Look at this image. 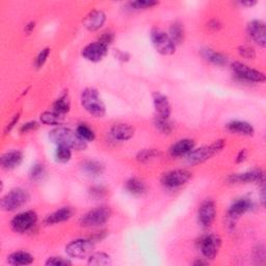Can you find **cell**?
I'll use <instances>...</instances> for the list:
<instances>
[{"instance_id": "obj_12", "label": "cell", "mask_w": 266, "mask_h": 266, "mask_svg": "<svg viewBox=\"0 0 266 266\" xmlns=\"http://www.w3.org/2000/svg\"><path fill=\"white\" fill-rule=\"evenodd\" d=\"M227 181L231 184L237 183H263L264 182V172L261 168H255L252 171L230 175Z\"/></svg>"}, {"instance_id": "obj_8", "label": "cell", "mask_w": 266, "mask_h": 266, "mask_svg": "<svg viewBox=\"0 0 266 266\" xmlns=\"http://www.w3.org/2000/svg\"><path fill=\"white\" fill-rule=\"evenodd\" d=\"M95 248L92 239H76L67 244L66 253L71 258L83 259L89 257Z\"/></svg>"}, {"instance_id": "obj_34", "label": "cell", "mask_w": 266, "mask_h": 266, "mask_svg": "<svg viewBox=\"0 0 266 266\" xmlns=\"http://www.w3.org/2000/svg\"><path fill=\"white\" fill-rule=\"evenodd\" d=\"M154 125L158 131H160L163 134H169L173 131V126L168 119L159 118V116H155Z\"/></svg>"}, {"instance_id": "obj_4", "label": "cell", "mask_w": 266, "mask_h": 266, "mask_svg": "<svg viewBox=\"0 0 266 266\" xmlns=\"http://www.w3.org/2000/svg\"><path fill=\"white\" fill-rule=\"evenodd\" d=\"M111 216L109 207L101 206L90 210L79 219V225L83 228H97L105 225Z\"/></svg>"}, {"instance_id": "obj_20", "label": "cell", "mask_w": 266, "mask_h": 266, "mask_svg": "<svg viewBox=\"0 0 266 266\" xmlns=\"http://www.w3.org/2000/svg\"><path fill=\"white\" fill-rule=\"evenodd\" d=\"M110 133L113 136L114 140L120 141V142H125V141L130 140V138L134 135V129H133V127H131L128 124L118 123V124H114L111 127Z\"/></svg>"}, {"instance_id": "obj_1", "label": "cell", "mask_w": 266, "mask_h": 266, "mask_svg": "<svg viewBox=\"0 0 266 266\" xmlns=\"http://www.w3.org/2000/svg\"><path fill=\"white\" fill-rule=\"evenodd\" d=\"M49 140L57 146H66L72 150L82 151L88 147V142L81 138L76 131L66 127H57L49 133Z\"/></svg>"}, {"instance_id": "obj_27", "label": "cell", "mask_w": 266, "mask_h": 266, "mask_svg": "<svg viewBox=\"0 0 266 266\" xmlns=\"http://www.w3.org/2000/svg\"><path fill=\"white\" fill-rule=\"evenodd\" d=\"M126 190L133 196H142L147 191V185L138 178H131L125 184Z\"/></svg>"}, {"instance_id": "obj_31", "label": "cell", "mask_w": 266, "mask_h": 266, "mask_svg": "<svg viewBox=\"0 0 266 266\" xmlns=\"http://www.w3.org/2000/svg\"><path fill=\"white\" fill-rule=\"evenodd\" d=\"M53 111H55L59 114L65 115L66 113H68L70 111L71 108V103L69 100L68 95H62L58 99L55 100V102L53 103Z\"/></svg>"}, {"instance_id": "obj_25", "label": "cell", "mask_w": 266, "mask_h": 266, "mask_svg": "<svg viewBox=\"0 0 266 266\" xmlns=\"http://www.w3.org/2000/svg\"><path fill=\"white\" fill-rule=\"evenodd\" d=\"M81 171L92 177H99L104 172V166L97 160H84L80 164Z\"/></svg>"}, {"instance_id": "obj_22", "label": "cell", "mask_w": 266, "mask_h": 266, "mask_svg": "<svg viewBox=\"0 0 266 266\" xmlns=\"http://www.w3.org/2000/svg\"><path fill=\"white\" fill-rule=\"evenodd\" d=\"M195 149V142L189 138H184L175 143L171 148H169V153L173 157H180L183 155H187L190 151Z\"/></svg>"}, {"instance_id": "obj_36", "label": "cell", "mask_w": 266, "mask_h": 266, "mask_svg": "<svg viewBox=\"0 0 266 266\" xmlns=\"http://www.w3.org/2000/svg\"><path fill=\"white\" fill-rule=\"evenodd\" d=\"M46 175V171H45V166L41 163H37L35 164L30 169L29 173V177L30 179L35 181V182H38V181H41L43 179Z\"/></svg>"}, {"instance_id": "obj_26", "label": "cell", "mask_w": 266, "mask_h": 266, "mask_svg": "<svg viewBox=\"0 0 266 266\" xmlns=\"http://www.w3.org/2000/svg\"><path fill=\"white\" fill-rule=\"evenodd\" d=\"M202 55H203L206 60L213 63L215 66H226L228 63V57L225 54L210 48H205L202 50Z\"/></svg>"}, {"instance_id": "obj_38", "label": "cell", "mask_w": 266, "mask_h": 266, "mask_svg": "<svg viewBox=\"0 0 266 266\" xmlns=\"http://www.w3.org/2000/svg\"><path fill=\"white\" fill-rule=\"evenodd\" d=\"M45 264L48 266H69L72 265V262L62 257H49Z\"/></svg>"}, {"instance_id": "obj_46", "label": "cell", "mask_w": 266, "mask_h": 266, "mask_svg": "<svg viewBox=\"0 0 266 266\" xmlns=\"http://www.w3.org/2000/svg\"><path fill=\"white\" fill-rule=\"evenodd\" d=\"M116 58H118L121 61H128L129 58H130V56H129L128 53L122 52V51H118V53H116Z\"/></svg>"}, {"instance_id": "obj_49", "label": "cell", "mask_w": 266, "mask_h": 266, "mask_svg": "<svg viewBox=\"0 0 266 266\" xmlns=\"http://www.w3.org/2000/svg\"><path fill=\"white\" fill-rule=\"evenodd\" d=\"M34 28H35V22H30V23H28L27 25H25L24 30H25V33L30 34L31 31H33V29H34Z\"/></svg>"}, {"instance_id": "obj_23", "label": "cell", "mask_w": 266, "mask_h": 266, "mask_svg": "<svg viewBox=\"0 0 266 266\" xmlns=\"http://www.w3.org/2000/svg\"><path fill=\"white\" fill-rule=\"evenodd\" d=\"M226 128L232 133L246 136H252L255 133L254 127L250 123L244 121H232L226 125Z\"/></svg>"}, {"instance_id": "obj_28", "label": "cell", "mask_w": 266, "mask_h": 266, "mask_svg": "<svg viewBox=\"0 0 266 266\" xmlns=\"http://www.w3.org/2000/svg\"><path fill=\"white\" fill-rule=\"evenodd\" d=\"M41 122L45 125H51V126H58L61 125V123L65 120L62 114H59L55 111H45L40 115Z\"/></svg>"}, {"instance_id": "obj_19", "label": "cell", "mask_w": 266, "mask_h": 266, "mask_svg": "<svg viewBox=\"0 0 266 266\" xmlns=\"http://www.w3.org/2000/svg\"><path fill=\"white\" fill-rule=\"evenodd\" d=\"M23 161V153L19 150H13L4 153L0 158V164L4 169H14Z\"/></svg>"}, {"instance_id": "obj_10", "label": "cell", "mask_w": 266, "mask_h": 266, "mask_svg": "<svg viewBox=\"0 0 266 266\" xmlns=\"http://www.w3.org/2000/svg\"><path fill=\"white\" fill-rule=\"evenodd\" d=\"M190 178L191 173L187 169H174L162 176L161 184L168 189H176L187 183Z\"/></svg>"}, {"instance_id": "obj_44", "label": "cell", "mask_w": 266, "mask_h": 266, "mask_svg": "<svg viewBox=\"0 0 266 266\" xmlns=\"http://www.w3.org/2000/svg\"><path fill=\"white\" fill-rule=\"evenodd\" d=\"M19 120H20V112H18L17 114H15V115H14V118H13V120L10 121V123L7 124L6 128H5V131H4L5 134H7L8 132H10V131L13 130V128H14V127L17 125V123L19 122Z\"/></svg>"}, {"instance_id": "obj_18", "label": "cell", "mask_w": 266, "mask_h": 266, "mask_svg": "<svg viewBox=\"0 0 266 266\" xmlns=\"http://www.w3.org/2000/svg\"><path fill=\"white\" fill-rule=\"evenodd\" d=\"M253 207L252 201L246 198H241L233 202L228 210V217L232 220H235L244 213H247Z\"/></svg>"}, {"instance_id": "obj_47", "label": "cell", "mask_w": 266, "mask_h": 266, "mask_svg": "<svg viewBox=\"0 0 266 266\" xmlns=\"http://www.w3.org/2000/svg\"><path fill=\"white\" fill-rule=\"evenodd\" d=\"M255 253H256V255H255V258L264 260V258H265V251H264V248L263 247H258L257 250H255Z\"/></svg>"}, {"instance_id": "obj_2", "label": "cell", "mask_w": 266, "mask_h": 266, "mask_svg": "<svg viewBox=\"0 0 266 266\" xmlns=\"http://www.w3.org/2000/svg\"><path fill=\"white\" fill-rule=\"evenodd\" d=\"M82 107L95 118H103L106 113L105 104L97 90L93 88L84 89L80 96Z\"/></svg>"}, {"instance_id": "obj_41", "label": "cell", "mask_w": 266, "mask_h": 266, "mask_svg": "<svg viewBox=\"0 0 266 266\" xmlns=\"http://www.w3.org/2000/svg\"><path fill=\"white\" fill-rule=\"evenodd\" d=\"M107 194V190H106L102 186H95L90 189V195L94 199H102Z\"/></svg>"}, {"instance_id": "obj_17", "label": "cell", "mask_w": 266, "mask_h": 266, "mask_svg": "<svg viewBox=\"0 0 266 266\" xmlns=\"http://www.w3.org/2000/svg\"><path fill=\"white\" fill-rule=\"evenodd\" d=\"M106 21V16L102 10L94 9L83 18L82 23L89 31L99 30Z\"/></svg>"}, {"instance_id": "obj_3", "label": "cell", "mask_w": 266, "mask_h": 266, "mask_svg": "<svg viewBox=\"0 0 266 266\" xmlns=\"http://www.w3.org/2000/svg\"><path fill=\"white\" fill-rule=\"evenodd\" d=\"M225 146H226L225 140L215 141L213 144H211L209 146H204L198 149H194L193 151H190L187 154L186 159H187V161L191 164L202 163L213 156H215L219 152H221L222 149L225 148Z\"/></svg>"}, {"instance_id": "obj_15", "label": "cell", "mask_w": 266, "mask_h": 266, "mask_svg": "<svg viewBox=\"0 0 266 266\" xmlns=\"http://www.w3.org/2000/svg\"><path fill=\"white\" fill-rule=\"evenodd\" d=\"M215 214L216 209L214 202L212 200L204 201L200 206L198 212L199 222L201 223V226L204 228H209L215 218Z\"/></svg>"}, {"instance_id": "obj_11", "label": "cell", "mask_w": 266, "mask_h": 266, "mask_svg": "<svg viewBox=\"0 0 266 266\" xmlns=\"http://www.w3.org/2000/svg\"><path fill=\"white\" fill-rule=\"evenodd\" d=\"M221 240L215 234H209L200 240V250L207 260H213L219 251Z\"/></svg>"}, {"instance_id": "obj_43", "label": "cell", "mask_w": 266, "mask_h": 266, "mask_svg": "<svg viewBox=\"0 0 266 266\" xmlns=\"http://www.w3.org/2000/svg\"><path fill=\"white\" fill-rule=\"evenodd\" d=\"M39 127V124L36 121H31V122H27L26 124L21 126L20 128V132L21 133H28L30 131L36 130Z\"/></svg>"}, {"instance_id": "obj_50", "label": "cell", "mask_w": 266, "mask_h": 266, "mask_svg": "<svg viewBox=\"0 0 266 266\" xmlns=\"http://www.w3.org/2000/svg\"><path fill=\"white\" fill-rule=\"evenodd\" d=\"M256 3H257V1H251V0H250V1L248 0V1H242V2H240V4L241 5H244V6H253V5H255Z\"/></svg>"}, {"instance_id": "obj_51", "label": "cell", "mask_w": 266, "mask_h": 266, "mask_svg": "<svg viewBox=\"0 0 266 266\" xmlns=\"http://www.w3.org/2000/svg\"><path fill=\"white\" fill-rule=\"evenodd\" d=\"M207 262L202 261V260H197L196 262H194V265H206Z\"/></svg>"}, {"instance_id": "obj_24", "label": "cell", "mask_w": 266, "mask_h": 266, "mask_svg": "<svg viewBox=\"0 0 266 266\" xmlns=\"http://www.w3.org/2000/svg\"><path fill=\"white\" fill-rule=\"evenodd\" d=\"M7 262L8 264L14 266L29 265L34 262V257L27 252L18 251L9 255L7 257Z\"/></svg>"}, {"instance_id": "obj_39", "label": "cell", "mask_w": 266, "mask_h": 266, "mask_svg": "<svg viewBox=\"0 0 266 266\" xmlns=\"http://www.w3.org/2000/svg\"><path fill=\"white\" fill-rule=\"evenodd\" d=\"M49 54H50V48H45L39 53L35 61V66L37 69H41L44 66V63L46 62Z\"/></svg>"}, {"instance_id": "obj_7", "label": "cell", "mask_w": 266, "mask_h": 266, "mask_svg": "<svg viewBox=\"0 0 266 266\" xmlns=\"http://www.w3.org/2000/svg\"><path fill=\"white\" fill-rule=\"evenodd\" d=\"M38 222V214L34 210L23 211L18 213L10 221V227L16 233H26L33 229Z\"/></svg>"}, {"instance_id": "obj_42", "label": "cell", "mask_w": 266, "mask_h": 266, "mask_svg": "<svg viewBox=\"0 0 266 266\" xmlns=\"http://www.w3.org/2000/svg\"><path fill=\"white\" fill-rule=\"evenodd\" d=\"M114 40V35L112 33H110V31H105V33H103L101 35V37L99 38V42H101V43H103L104 45L106 46H108L112 43Z\"/></svg>"}, {"instance_id": "obj_14", "label": "cell", "mask_w": 266, "mask_h": 266, "mask_svg": "<svg viewBox=\"0 0 266 266\" xmlns=\"http://www.w3.org/2000/svg\"><path fill=\"white\" fill-rule=\"evenodd\" d=\"M247 31L249 37L258 46L264 48L266 46V28L265 23L261 20H253L248 24Z\"/></svg>"}, {"instance_id": "obj_5", "label": "cell", "mask_w": 266, "mask_h": 266, "mask_svg": "<svg viewBox=\"0 0 266 266\" xmlns=\"http://www.w3.org/2000/svg\"><path fill=\"white\" fill-rule=\"evenodd\" d=\"M29 200V194L22 188H15L6 194L0 202L2 210L10 212L23 207Z\"/></svg>"}, {"instance_id": "obj_9", "label": "cell", "mask_w": 266, "mask_h": 266, "mask_svg": "<svg viewBox=\"0 0 266 266\" xmlns=\"http://www.w3.org/2000/svg\"><path fill=\"white\" fill-rule=\"evenodd\" d=\"M232 70L235 73V75L247 82H255V83H260L264 82L266 77L264 75V73L255 70L253 68H250L249 66L244 65L239 61H235L232 65Z\"/></svg>"}, {"instance_id": "obj_29", "label": "cell", "mask_w": 266, "mask_h": 266, "mask_svg": "<svg viewBox=\"0 0 266 266\" xmlns=\"http://www.w3.org/2000/svg\"><path fill=\"white\" fill-rule=\"evenodd\" d=\"M88 258H89L88 259L89 265L102 266V265H109L111 263V258L109 255L103 252L92 253Z\"/></svg>"}, {"instance_id": "obj_48", "label": "cell", "mask_w": 266, "mask_h": 266, "mask_svg": "<svg viewBox=\"0 0 266 266\" xmlns=\"http://www.w3.org/2000/svg\"><path fill=\"white\" fill-rule=\"evenodd\" d=\"M247 153H246V150H242V151H240L239 152V154L237 155V158H236V162L237 163H240V162H242L243 160H244V159H246V157H247V155H246Z\"/></svg>"}, {"instance_id": "obj_45", "label": "cell", "mask_w": 266, "mask_h": 266, "mask_svg": "<svg viewBox=\"0 0 266 266\" xmlns=\"http://www.w3.org/2000/svg\"><path fill=\"white\" fill-rule=\"evenodd\" d=\"M208 27L211 29V30H213V31H217L221 28V23L219 22L218 20H211L210 22L208 23Z\"/></svg>"}, {"instance_id": "obj_16", "label": "cell", "mask_w": 266, "mask_h": 266, "mask_svg": "<svg viewBox=\"0 0 266 266\" xmlns=\"http://www.w3.org/2000/svg\"><path fill=\"white\" fill-rule=\"evenodd\" d=\"M153 104L156 111V116L164 119L169 118L172 112V107L166 96L159 92L153 93Z\"/></svg>"}, {"instance_id": "obj_37", "label": "cell", "mask_w": 266, "mask_h": 266, "mask_svg": "<svg viewBox=\"0 0 266 266\" xmlns=\"http://www.w3.org/2000/svg\"><path fill=\"white\" fill-rule=\"evenodd\" d=\"M158 4V1H153V0H137V1H131L129 3L132 9H147L151 8Z\"/></svg>"}, {"instance_id": "obj_32", "label": "cell", "mask_w": 266, "mask_h": 266, "mask_svg": "<svg viewBox=\"0 0 266 266\" xmlns=\"http://www.w3.org/2000/svg\"><path fill=\"white\" fill-rule=\"evenodd\" d=\"M72 157V149L66 146H57L55 150V158L58 162L67 163L71 160Z\"/></svg>"}, {"instance_id": "obj_35", "label": "cell", "mask_w": 266, "mask_h": 266, "mask_svg": "<svg viewBox=\"0 0 266 266\" xmlns=\"http://www.w3.org/2000/svg\"><path fill=\"white\" fill-rule=\"evenodd\" d=\"M76 132L86 142H93L95 140V138H96V134H95L94 130L91 128L90 126H88L87 124H80L77 127Z\"/></svg>"}, {"instance_id": "obj_21", "label": "cell", "mask_w": 266, "mask_h": 266, "mask_svg": "<svg viewBox=\"0 0 266 266\" xmlns=\"http://www.w3.org/2000/svg\"><path fill=\"white\" fill-rule=\"evenodd\" d=\"M74 214V211L71 207H61L60 209L52 212L45 218L46 225H56V223H60L70 219Z\"/></svg>"}, {"instance_id": "obj_13", "label": "cell", "mask_w": 266, "mask_h": 266, "mask_svg": "<svg viewBox=\"0 0 266 266\" xmlns=\"http://www.w3.org/2000/svg\"><path fill=\"white\" fill-rule=\"evenodd\" d=\"M107 52H108V46H106L103 43H101V42L97 41L84 47L81 51V55L87 60L98 62L106 56Z\"/></svg>"}, {"instance_id": "obj_30", "label": "cell", "mask_w": 266, "mask_h": 266, "mask_svg": "<svg viewBox=\"0 0 266 266\" xmlns=\"http://www.w3.org/2000/svg\"><path fill=\"white\" fill-rule=\"evenodd\" d=\"M169 38L172 39L174 44L180 45L183 43L184 41V28L180 22H175L169 27Z\"/></svg>"}, {"instance_id": "obj_40", "label": "cell", "mask_w": 266, "mask_h": 266, "mask_svg": "<svg viewBox=\"0 0 266 266\" xmlns=\"http://www.w3.org/2000/svg\"><path fill=\"white\" fill-rule=\"evenodd\" d=\"M238 53L246 59H254L256 57V52L250 46H241L238 48Z\"/></svg>"}, {"instance_id": "obj_6", "label": "cell", "mask_w": 266, "mask_h": 266, "mask_svg": "<svg viewBox=\"0 0 266 266\" xmlns=\"http://www.w3.org/2000/svg\"><path fill=\"white\" fill-rule=\"evenodd\" d=\"M152 43L157 52L162 55H172L176 52V45L169 36L159 28H153L151 31Z\"/></svg>"}, {"instance_id": "obj_33", "label": "cell", "mask_w": 266, "mask_h": 266, "mask_svg": "<svg viewBox=\"0 0 266 266\" xmlns=\"http://www.w3.org/2000/svg\"><path fill=\"white\" fill-rule=\"evenodd\" d=\"M159 155H160V152L155 150V149H144V150L138 152L136 159L140 162H148L154 158H157Z\"/></svg>"}]
</instances>
